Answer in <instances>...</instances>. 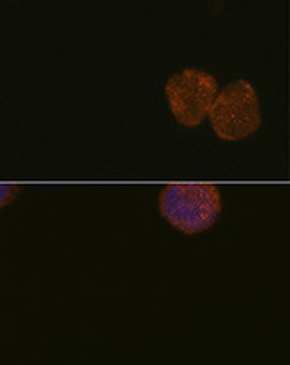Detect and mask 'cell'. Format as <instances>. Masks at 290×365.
Listing matches in <instances>:
<instances>
[{"instance_id":"6da1fadb","label":"cell","mask_w":290,"mask_h":365,"mask_svg":"<svg viewBox=\"0 0 290 365\" xmlns=\"http://www.w3.org/2000/svg\"><path fill=\"white\" fill-rule=\"evenodd\" d=\"M160 215L186 235H197L211 229L222 213V195L209 182H176L159 195Z\"/></svg>"},{"instance_id":"7a4b0ae2","label":"cell","mask_w":290,"mask_h":365,"mask_svg":"<svg viewBox=\"0 0 290 365\" xmlns=\"http://www.w3.org/2000/svg\"><path fill=\"white\" fill-rule=\"evenodd\" d=\"M211 128L224 142H239L256 133L261 125L259 96L247 80L227 84L208 111Z\"/></svg>"},{"instance_id":"3957f363","label":"cell","mask_w":290,"mask_h":365,"mask_svg":"<svg viewBox=\"0 0 290 365\" xmlns=\"http://www.w3.org/2000/svg\"><path fill=\"white\" fill-rule=\"evenodd\" d=\"M217 93L214 76L192 67L170 76L165 86L170 111L176 121L189 129L199 128L204 121Z\"/></svg>"},{"instance_id":"277c9868","label":"cell","mask_w":290,"mask_h":365,"mask_svg":"<svg viewBox=\"0 0 290 365\" xmlns=\"http://www.w3.org/2000/svg\"><path fill=\"white\" fill-rule=\"evenodd\" d=\"M19 192L21 187L18 185H0V208L10 205Z\"/></svg>"}]
</instances>
